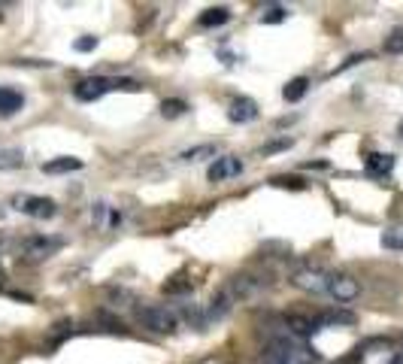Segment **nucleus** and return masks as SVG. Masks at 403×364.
Instances as JSON below:
<instances>
[{
	"label": "nucleus",
	"instance_id": "28",
	"mask_svg": "<svg viewBox=\"0 0 403 364\" xmlns=\"http://www.w3.org/2000/svg\"><path fill=\"white\" fill-rule=\"evenodd\" d=\"M6 280V271H4V264H0V283H4Z\"/></svg>",
	"mask_w": 403,
	"mask_h": 364
},
{
	"label": "nucleus",
	"instance_id": "1",
	"mask_svg": "<svg viewBox=\"0 0 403 364\" xmlns=\"http://www.w3.org/2000/svg\"><path fill=\"white\" fill-rule=\"evenodd\" d=\"M318 356L313 349L294 343L288 337H276L264 352V364H315Z\"/></svg>",
	"mask_w": 403,
	"mask_h": 364
},
{
	"label": "nucleus",
	"instance_id": "23",
	"mask_svg": "<svg viewBox=\"0 0 403 364\" xmlns=\"http://www.w3.org/2000/svg\"><path fill=\"white\" fill-rule=\"evenodd\" d=\"M385 52H391V55H400L403 52V28L391 30V34L385 37Z\"/></svg>",
	"mask_w": 403,
	"mask_h": 364
},
{
	"label": "nucleus",
	"instance_id": "2",
	"mask_svg": "<svg viewBox=\"0 0 403 364\" xmlns=\"http://www.w3.org/2000/svg\"><path fill=\"white\" fill-rule=\"evenodd\" d=\"M140 322H143V328L155 331V334H173V331L179 328L176 313L173 309H167V307H143L140 309Z\"/></svg>",
	"mask_w": 403,
	"mask_h": 364
},
{
	"label": "nucleus",
	"instance_id": "18",
	"mask_svg": "<svg viewBox=\"0 0 403 364\" xmlns=\"http://www.w3.org/2000/svg\"><path fill=\"white\" fill-rule=\"evenodd\" d=\"M228 18H230L228 6H212V9H206V13L200 16V25H204V28H218V25H225Z\"/></svg>",
	"mask_w": 403,
	"mask_h": 364
},
{
	"label": "nucleus",
	"instance_id": "14",
	"mask_svg": "<svg viewBox=\"0 0 403 364\" xmlns=\"http://www.w3.org/2000/svg\"><path fill=\"white\" fill-rule=\"evenodd\" d=\"M315 322L318 325H355V313H349V309H327Z\"/></svg>",
	"mask_w": 403,
	"mask_h": 364
},
{
	"label": "nucleus",
	"instance_id": "6",
	"mask_svg": "<svg viewBox=\"0 0 403 364\" xmlns=\"http://www.w3.org/2000/svg\"><path fill=\"white\" fill-rule=\"evenodd\" d=\"M327 295L337 297L339 304H349V301H355V297L361 295V285L355 276H349V273H331V285H327Z\"/></svg>",
	"mask_w": 403,
	"mask_h": 364
},
{
	"label": "nucleus",
	"instance_id": "19",
	"mask_svg": "<svg viewBox=\"0 0 403 364\" xmlns=\"http://www.w3.org/2000/svg\"><path fill=\"white\" fill-rule=\"evenodd\" d=\"M382 246H385V249H403V224L382 231Z\"/></svg>",
	"mask_w": 403,
	"mask_h": 364
},
{
	"label": "nucleus",
	"instance_id": "9",
	"mask_svg": "<svg viewBox=\"0 0 403 364\" xmlns=\"http://www.w3.org/2000/svg\"><path fill=\"white\" fill-rule=\"evenodd\" d=\"M228 119L237 122V125L255 122V119H258V103H255L252 98H237V101L228 106Z\"/></svg>",
	"mask_w": 403,
	"mask_h": 364
},
{
	"label": "nucleus",
	"instance_id": "30",
	"mask_svg": "<svg viewBox=\"0 0 403 364\" xmlns=\"http://www.w3.org/2000/svg\"><path fill=\"white\" fill-rule=\"evenodd\" d=\"M400 137H403V122H400Z\"/></svg>",
	"mask_w": 403,
	"mask_h": 364
},
{
	"label": "nucleus",
	"instance_id": "16",
	"mask_svg": "<svg viewBox=\"0 0 403 364\" xmlns=\"http://www.w3.org/2000/svg\"><path fill=\"white\" fill-rule=\"evenodd\" d=\"M82 167V161L79 158H55V161H46L42 164V174H70V170H79Z\"/></svg>",
	"mask_w": 403,
	"mask_h": 364
},
{
	"label": "nucleus",
	"instance_id": "29",
	"mask_svg": "<svg viewBox=\"0 0 403 364\" xmlns=\"http://www.w3.org/2000/svg\"><path fill=\"white\" fill-rule=\"evenodd\" d=\"M391 364H403V358H400V356H397V358H395V361H391Z\"/></svg>",
	"mask_w": 403,
	"mask_h": 364
},
{
	"label": "nucleus",
	"instance_id": "10",
	"mask_svg": "<svg viewBox=\"0 0 403 364\" xmlns=\"http://www.w3.org/2000/svg\"><path fill=\"white\" fill-rule=\"evenodd\" d=\"M285 328H288V334H297V337H313L322 325H318L315 319H306V316L291 313V316H285Z\"/></svg>",
	"mask_w": 403,
	"mask_h": 364
},
{
	"label": "nucleus",
	"instance_id": "22",
	"mask_svg": "<svg viewBox=\"0 0 403 364\" xmlns=\"http://www.w3.org/2000/svg\"><path fill=\"white\" fill-rule=\"evenodd\" d=\"M285 18H288V9L285 6H270V9H264V16H261L264 25H279Z\"/></svg>",
	"mask_w": 403,
	"mask_h": 364
},
{
	"label": "nucleus",
	"instance_id": "25",
	"mask_svg": "<svg viewBox=\"0 0 403 364\" xmlns=\"http://www.w3.org/2000/svg\"><path fill=\"white\" fill-rule=\"evenodd\" d=\"M273 186H279V188H297V191H300V188H303V182L297 179V176H276V179H273Z\"/></svg>",
	"mask_w": 403,
	"mask_h": 364
},
{
	"label": "nucleus",
	"instance_id": "11",
	"mask_svg": "<svg viewBox=\"0 0 403 364\" xmlns=\"http://www.w3.org/2000/svg\"><path fill=\"white\" fill-rule=\"evenodd\" d=\"M230 307H233V295H230L228 288H225V292H218V295L209 301V309H206V322H212V319H216V322H218V319H225V316L230 313Z\"/></svg>",
	"mask_w": 403,
	"mask_h": 364
},
{
	"label": "nucleus",
	"instance_id": "17",
	"mask_svg": "<svg viewBox=\"0 0 403 364\" xmlns=\"http://www.w3.org/2000/svg\"><path fill=\"white\" fill-rule=\"evenodd\" d=\"M306 89H310V79H306V76H297V79H291V82L282 89V98L288 101V103H297V101H300L303 94H306Z\"/></svg>",
	"mask_w": 403,
	"mask_h": 364
},
{
	"label": "nucleus",
	"instance_id": "26",
	"mask_svg": "<svg viewBox=\"0 0 403 364\" xmlns=\"http://www.w3.org/2000/svg\"><path fill=\"white\" fill-rule=\"evenodd\" d=\"M76 49H79V52H91V49H98V40H94V37H85V40L76 42Z\"/></svg>",
	"mask_w": 403,
	"mask_h": 364
},
{
	"label": "nucleus",
	"instance_id": "27",
	"mask_svg": "<svg viewBox=\"0 0 403 364\" xmlns=\"http://www.w3.org/2000/svg\"><path fill=\"white\" fill-rule=\"evenodd\" d=\"M291 146V140H279V143H270V146H264L261 152H279V149H288Z\"/></svg>",
	"mask_w": 403,
	"mask_h": 364
},
{
	"label": "nucleus",
	"instance_id": "3",
	"mask_svg": "<svg viewBox=\"0 0 403 364\" xmlns=\"http://www.w3.org/2000/svg\"><path fill=\"white\" fill-rule=\"evenodd\" d=\"M291 285L300 288V292H310V295H327L331 273L318 271V267H300V271L291 273Z\"/></svg>",
	"mask_w": 403,
	"mask_h": 364
},
{
	"label": "nucleus",
	"instance_id": "20",
	"mask_svg": "<svg viewBox=\"0 0 403 364\" xmlns=\"http://www.w3.org/2000/svg\"><path fill=\"white\" fill-rule=\"evenodd\" d=\"M191 292V280H185V276H173L170 283H164V295H185Z\"/></svg>",
	"mask_w": 403,
	"mask_h": 364
},
{
	"label": "nucleus",
	"instance_id": "15",
	"mask_svg": "<svg viewBox=\"0 0 403 364\" xmlns=\"http://www.w3.org/2000/svg\"><path fill=\"white\" fill-rule=\"evenodd\" d=\"M21 94L13 91V89H0V115H13L21 110Z\"/></svg>",
	"mask_w": 403,
	"mask_h": 364
},
{
	"label": "nucleus",
	"instance_id": "12",
	"mask_svg": "<svg viewBox=\"0 0 403 364\" xmlns=\"http://www.w3.org/2000/svg\"><path fill=\"white\" fill-rule=\"evenodd\" d=\"M258 288H261V283H255V276H233L228 292L233 295V301H237V297H252Z\"/></svg>",
	"mask_w": 403,
	"mask_h": 364
},
{
	"label": "nucleus",
	"instance_id": "13",
	"mask_svg": "<svg viewBox=\"0 0 403 364\" xmlns=\"http://www.w3.org/2000/svg\"><path fill=\"white\" fill-rule=\"evenodd\" d=\"M367 170L376 176H385L395 170V155H382V152H370L367 155Z\"/></svg>",
	"mask_w": 403,
	"mask_h": 364
},
{
	"label": "nucleus",
	"instance_id": "8",
	"mask_svg": "<svg viewBox=\"0 0 403 364\" xmlns=\"http://www.w3.org/2000/svg\"><path fill=\"white\" fill-rule=\"evenodd\" d=\"M110 89H115V79H103V76H94V79H82L76 89H73V94H76L79 101H98L103 98Z\"/></svg>",
	"mask_w": 403,
	"mask_h": 364
},
{
	"label": "nucleus",
	"instance_id": "24",
	"mask_svg": "<svg viewBox=\"0 0 403 364\" xmlns=\"http://www.w3.org/2000/svg\"><path fill=\"white\" fill-rule=\"evenodd\" d=\"M204 155H212V158H216V146H194V149H188V152H182L185 161H200Z\"/></svg>",
	"mask_w": 403,
	"mask_h": 364
},
{
	"label": "nucleus",
	"instance_id": "4",
	"mask_svg": "<svg viewBox=\"0 0 403 364\" xmlns=\"http://www.w3.org/2000/svg\"><path fill=\"white\" fill-rule=\"evenodd\" d=\"M64 246V240L61 237H28L25 243H21V258L25 261H30V264H37V261H46V258H52L58 249Z\"/></svg>",
	"mask_w": 403,
	"mask_h": 364
},
{
	"label": "nucleus",
	"instance_id": "5",
	"mask_svg": "<svg viewBox=\"0 0 403 364\" xmlns=\"http://www.w3.org/2000/svg\"><path fill=\"white\" fill-rule=\"evenodd\" d=\"M16 210H21L25 216H34V219H52V216L58 212L55 200L34 198V195H18V198H16Z\"/></svg>",
	"mask_w": 403,
	"mask_h": 364
},
{
	"label": "nucleus",
	"instance_id": "21",
	"mask_svg": "<svg viewBox=\"0 0 403 364\" xmlns=\"http://www.w3.org/2000/svg\"><path fill=\"white\" fill-rule=\"evenodd\" d=\"M185 110H188L185 101H164L161 103V115H164V119H176V115H182Z\"/></svg>",
	"mask_w": 403,
	"mask_h": 364
},
{
	"label": "nucleus",
	"instance_id": "7",
	"mask_svg": "<svg viewBox=\"0 0 403 364\" xmlns=\"http://www.w3.org/2000/svg\"><path fill=\"white\" fill-rule=\"evenodd\" d=\"M240 174H243V161H240V158H233V155H221V158H216V161L209 164L206 179H209V182H225V179L240 176Z\"/></svg>",
	"mask_w": 403,
	"mask_h": 364
}]
</instances>
